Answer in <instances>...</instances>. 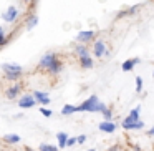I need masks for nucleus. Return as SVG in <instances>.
<instances>
[{"label": "nucleus", "instance_id": "1", "mask_svg": "<svg viewBox=\"0 0 154 151\" xmlns=\"http://www.w3.org/2000/svg\"><path fill=\"white\" fill-rule=\"evenodd\" d=\"M40 67L47 68L50 73H58V71L61 70V61L57 58V55H55V53H47L40 60Z\"/></svg>", "mask_w": 154, "mask_h": 151}, {"label": "nucleus", "instance_id": "2", "mask_svg": "<svg viewBox=\"0 0 154 151\" xmlns=\"http://www.w3.org/2000/svg\"><path fill=\"white\" fill-rule=\"evenodd\" d=\"M2 70L5 71V77H7L8 80H17V78H20V75H22V67L20 65H15V63L2 65Z\"/></svg>", "mask_w": 154, "mask_h": 151}, {"label": "nucleus", "instance_id": "3", "mask_svg": "<svg viewBox=\"0 0 154 151\" xmlns=\"http://www.w3.org/2000/svg\"><path fill=\"white\" fill-rule=\"evenodd\" d=\"M98 103H100L98 96H96V95H93V96H90L86 101H83V103L78 106V111H96Z\"/></svg>", "mask_w": 154, "mask_h": 151}, {"label": "nucleus", "instance_id": "4", "mask_svg": "<svg viewBox=\"0 0 154 151\" xmlns=\"http://www.w3.org/2000/svg\"><path fill=\"white\" fill-rule=\"evenodd\" d=\"M93 52H94V55H96V57L100 58V57H103V55H106L109 50L106 48V45H104L103 42H101V40H98L96 43H94V50H93Z\"/></svg>", "mask_w": 154, "mask_h": 151}, {"label": "nucleus", "instance_id": "5", "mask_svg": "<svg viewBox=\"0 0 154 151\" xmlns=\"http://www.w3.org/2000/svg\"><path fill=\"white\" fill-rule=\"evenodd\" d=\"M139 111H141L139 106H136L134 110H131L129 116H128L124 121H126V123H136V121H141V120H139Z\"/></svg>", "mask_w": 154, "mask_h": 151}, {"label": "nucleus", "instance_id": "6", "mask_svg": "<svg viewBox=\"0 0 154 151\" xmlns=\"http://www.w3.org/2000/svg\"><path fill=\"white\" fill-rule=\"evenodd\" d=\"M17 15H18V10H17L15 7H10V8H8V10L4 14V20H5V22H14L15 18H17Z\"/></svg>", "mask_w": 154, "mask_h": 151}, {"label": "nucleus", "instance_id": "7", "mask_svg": "<svg viewBox=\"0 0 154 151\" xmlns=\"http://www.w3.org/2000/svg\"><path fill=\"white\" fill-rule=\"evenodd\" d=\"M137 63H139V58H129V60L123 61V71H131Z\"/></svg>", "mask_w": 154, "mask_h": 151}, {"label": "nucleus", "instance_id": "8", "mask_svg": "<svg viewBox=\"0 0 154 151\" xmlns=\"http://www.w3.org/2000/svg\"><path fill=\"white\" fill-rule=\"evenodd\" d=\"M35 103H37V101H35V96H23L18 101V105H20L22 108H32Z\"/></svg>", "mask_w": 154, "mask_h": 151}, {"label": "nucleus", "instance_id": "9", "mask_svg": "<svg viewBox=\"0 0 154 151\" xmlns=\"http://www.w3.org/2000/svg\"><path fill=\"white\" fill-rule=\"evenodd\" d=\"M100 130L103 133H113L116 130V124L111 123V121H103V123H100Z\"/></svg>", "mask_w": 154, "mask_h": 151}, {"label": "nucleus", "instance_id": "10", "mask_svg": "<svg viewBox=\"0 0 154 151\" xmlns=\"http://www.w3.org/2000/svg\"><path fill=\"white\" fill-rule=\"evenodd\" d=\"M35 100L38 101V103H42V105H48L50 103V98H48V95L47 93H43V91H35Z\"/></svg>", "mask_w": 154, "mask_h": 151}, {"label": "nucleus", "instance_id": "11", "mask_svg": "<svg viewBox=\"0 0 154 151\" xmlns=\"http://www.w3.org/2000/svg\"><path fill=\"white\" fill-rule=\"evenodd\" d=\"M93 32L91 30H85V32H80V33H78V40L80 42H88V40H91V38H93Z\"/></svg>", "mask_w": 154, "mask_h": 151}, {"label": "nucleus", "instance_id": "12", "mask_svg": "<svg viewBox=\"0 0 154 151\" xmlns=\"http://www.w3.org/2000/svg\"><path fill=\"white\" fill-rule=\"evenodd\" d=\"M143 126H144L143 121H136V123H126V121H123L124 130H139V128H143Z\"/></svg>", "mask_w": 154, "mask_h": 151}, {"label": "nucleus", "instance_id": "13", "mask_svg": "<svg viewBox=\"0 0 154 151\" xmlns=\"http://www.w3.org/2000/svg\"><path fill=\"white\" fill-rule=\"evenodd\" d=\"M57 138H58V144H60V148L66 146V143H68V134L66 133H58Z\"/></svg>", "mask_w": 154, "mask_h": 151}, {"label": "nucleus", "instance_id": "14", "mask_svg": "<svg viewBox=\"0 0 154 151\" xmlns=\"http://www.w3.org/2000/svg\"><path fill=\"white\" fill-rule=\"evenodd\" d=\"M80 61H81V67L83 68H91L93 67V60H91L90 55H88V57H81Z\"/></svg>", "mask_w": 154, "mask_h": 151}, {"label": "nucleus", "instance_id": "15", "mask_svg": "<svg viewBox=\"0 0 154 151\" xmlns=\"http://www.w3.org/2000/svg\"><path fill=\"white\" fill-rule=\"evenodd\" d=\"M4 140L7 141V143H12V144H15V143H18V141H20V136H18V134H5L4 136Z\"/></svg>", "mask_w": 154, "mask_h": 151}, {"label": "nucleus", "instance_id": "16", "mask_svg": "<svg viewBox=\"0 0 154 151\" xmlns=\"http://www.w3.org/2000/svg\"><path fill=\"white\" fill-rule=\"evenodd\" d=\"M75 111H78V106H73V105H65L63 110H61V113H63V115H71V113H75Z\"/></svg>", "mask_w": 154, "mask_h": 151}, {"label": "nucleus", "instance_id": "17", "mask_svg": "<svg viewBox=\"0 0 154 151\" xmlns=\"http://www.w3.org/2000/svg\"><path fill=\"white\" fill-rule=\"evenodd\" d=\"M18 91H20V87H18V85H15V87H12L10 90L7 91V96L8 98H15L18 95Z\"/></svg>", "mask_w": 154, "mask_h": 151}, {"label": "nucleus", "instance_id": "18", "mask_svg": "<svg viewBox=\"0 0 154 151\" xmlns=\"http://www.w3.org/2000/svg\"><path fill=\"white\" fill-rule=\"evenodd\" d=\"M76 53L81 57H88V48L85 47V45H80V47H76Z\"/></svg>", "mask_w": 154, "mask_h": 151}, {"label": "nucleus", "instance_id": "19", "mask_svg": "<svg viewBox=\"0 0 154 151\" xmlns=\"http://www.w3.org/2000/svg\"><path fill=\"white\" fill-rule=\"evenodd\" d=\"M37 24H38V18H37V17H35V15H33V17H30V18H28L27 28H28V30H32V28H33V27H35V25H37Z\"/></svg>", "mask_w": 154, "mask_h": 151}, {"label": "nucleus", "instance_id": "20", "mask_svg": "<svg viewBox=\"0 0 154 151\" xmlns=\"http://www.w3.org/2000/svg\"><path fill=\"white\" fill-rule=\"evenodd\" d=\"M40 151H58V149L55 146H51V144H42Z\"/></svg>", "mask_w": 154, "mask_h": 151}, {"label": "nucleus", "instance_id": "21", "mask_svg": "<svg viewBox=\"0 0 154 151\" xmlns=\"http://www.w3.org/2000/svg\"><path fill=\"white\" fill-rule=\"evenodd\" d=\"M141 90H143V80L137 77L136 78V91H137V93H141Z\"/></svg>", "mask_w": 154, "mask_h": 151}, {"label": "nucleus", "instance_id": "22", "mask_svg": "<svg viewBox=\"0 0 154 151\" xmlns=\"http://www.w3.org/2000/svg\"><path fill=\"white\" fill-rule=\"evenodd\" d=\"M42 115H43V116H51V115H53V113H51V110H47V108H42Z\"/></svg>", "mask_w": 154, "mask_h": 151}, {"label": "nucleus", "instance_id": "23", "mask_svg": "<svg viewBox=\"0 0 154 151\" xmlns=\"http://www.w3.org/2000/svg\"><path fill=\"white\" fill-rule=\"evenodd\" d=\"M103 116H104V121H109V120H111V111L106 110V111L103 113Z\"/></svg>", "mask_w": 154, "mask_h": 151}, {"label": "nucleus", "instance_id": "24", "mask_svg": "<svg viewBox=\"0 0 154 151\" xmlns=\"http://www.w3.org/2000/svg\"><path fill=\"white\" fill-rule=\"evenodd\" d=\"M75 143H78V140H76V138H68V143H66V146H73Z\"/></svg>", "mask_w": 154, "mask_h": 151}, {"label": "nucleus", "instance_id": "25", "mask_svg": "<svg viewBox=\"0 0 154 151\" xmlns=\"http://www.w3.org/2000/svg\"><path fill=\"white\" fill-rule=\"evenodd\" d=\"M76 140H78V143H80V144H83L85 141H86V136H85V134H81V136L76 138Z\"/></svg>", "mask_w": 154, "mask_h": 151}, {"label": "nucleus", "instance_id": "26", "mask_svg": "<svg viewBox=\"0 0 154 151\" xmlns=\"http://www.w3.org/2000/svg\"><path fill=\"white\" fill-rule=\"evenodd\" d=\"M5 43H7V38L2 35V37H0V47H2V45H5Z\"/></svg>", "mask_w": 154, "mask_h": 151}, {"label": "nucleus", "instance_id": "27", "mask_svg": "<svg viewBox=\"0 0 154 151\" xmlns=\"http://www.w3.org/2000/svg\"><path fill=\"white\" fill-rule=\"evenodd\" d=\"M149 134H151V136H154V128H151V130H149Z\"/></svg>", "mask_w": 154, "mask_h": 151}, {"label": "nucleus", "instance_id": "28", "mask_svg": "<svg viewBox=\"0 0 154 151\" xmlns=\"http://www.w3.org/2000/svg\"><path fill=\"white\" fill-rule=\"evenodd\" d=\"M2 35H4V30H2V27H0V37H2Z\"/></svg>", "mask_w": 154, "mask_h": 151}, {"label": "nucleus", "instance_id": "29", "mask_svg": "<svg viewBox=\"0 0 154 151\" xmlns=\"http://www.w3.org/2000/svg\"><path fill=\"white\" fill-rule=\"evenodd\" d=\"M25 151H33V149H30V148H27V149H25Z\"/></svg>", "mask_w": 154, "mask_h": 151}, {"label": "nucleus", "instance_id": "30", "mask_svg": "<svg viewBox=\"0 0 154 151\" xmlns=\"http://www.w3.org/2000/svg\"><path fill=\"white\" fill-rule=\"evenodd\" d=\"M88 151H94V149H88Z\"/></svg>", "mask_w": 154, "mask_h": 151}]
</instances>
